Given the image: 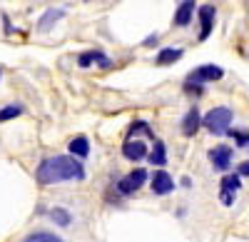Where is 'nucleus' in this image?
Wrapping results in <instances>:
<instances>
[{"mask_svg":"<svg viewBox=\"0 0 249 242\" xmlns=\"http://www.w3.org/2000/svg\"><path fill=\"white\" fill-rule=\"evenodd\" d=\"M35 177L40 185H57V183H75V180H85V168L77 157L72 155H55L45 157L37 165Z\"/></svg>","mask_w":249,"mask_h":242,"instance_id":"obj_1","label":"nucleus"},{"mask_svg":"<svg viewBox=\"0 0 249 242\" xmlns=\"http://www.w3.org/2000/svg\"><path fill=\"white\" fill-rule=\"evenodd\" d=\"M232 117L234 115H232L230 108H212L202 117V125L214 135H227L230 132V125H232Z\"/></svg>","mask_w":249,"mask_h":242,"instance_id":"obj_2","label":"nucleus"},{"mask_svg":"<svg viewBox=\"0 0 249 242\" xmlns=\"http://www.w3.org/2000/svg\"><path fill=\"white\" fill-rule=\"evenodd\" d=\"M222 75H224V70L217 68V65H199V68L190 70V75H187V88L212 83V80H219Z\"/></svg>","mask_w":249,"mask_h":242,"instance_id":"obj_3","label":"nucleus"},{"mask_svg":"<svg viewBox=\"0 0 249 242\" xmlns=\"http://www.w3.org/2000/svg\"><path fill=\"white\" fill-rule=\"evenodd\" d=\"M147 170H142V168H137V170H132L127 177H122L120 183H117V190L122 192V195H132V192H137L144 183H147Z\"/></svg>","mask_w":249,"mask_h":242,"instance_id":"obj_4","label":"nucleus"},{"mask_svg":"<svg viewBox=\"0 0 249 242\" xmlns=\"http://www.w3.org/2000/svg\"><path fill=\"white\" fill-rule=\"evenodd\" d=\"M210 163L214 170H230L232 168V148H227V145H217L210 150Z\"/></svg>","mask_w":249,"mask_h":242,"instance_id":"obj_5","label":"nucleus"},{"mask_svg":"<svg viewBox=\"0 0 249 242\" xmlns=\"http://www.w3.org/2000/svg\"><path fill=\"white\" fill-rule=\"evenodd\" d=\"M100 65V68H110L112 65V60L105 55V53H100V50H88V53H82L77 57V65L80 68H90V65Z\"/></svg>","mask_w":249,"mask_h":242,"instance_id":"obj_6","label":"nucleus"},{"mask_svg":"<svg viewBox=\"0 0 249 242\" xmlns=\"http://www.w3.org/2000/svg\"><path fill=\"white\" fill-rule=\"evenodd\" d=\"M122 155L130 160V163H140V160L147 157V145L142 143V140H127V143L122 145Z\"/></svg>","mask_w":249,"mask_h":242,"instance_id":"obj_7","label":"nucleus"},{"mask_svg":"<svg viewBox=\"0 0 249 242\" xmlns=\"http://www.w3.org/2000/svg\"><path fill=\"white\" fill-rule=\"evenodd\" d=\"M172 190H175L172 175H167L164 170H157V172L152 175V192H155V195H170Z\"/></svg>","mask_w":249,"mask_h":242,"instance_id":"obj_8","label":"nucleus"},{"mask_svg":"<svg viewBox=\"0 0 249 242\" xmlns=\"http://www.w3.org/2000/svg\"><path fill=\"white\" fill-rule=\"evenodd\" d=\"M214 15H217V10H214V5H212V3L199 8V25H202L199 40H207V37H210V33H212V25H214Z\"/></svg>","mask_w":249,"mask_h":242,"instance_id":"obj_9","label":"nucleus"},{"mask_svg":"<svg viewBox=\"0 0 249 242\" xmlns=\"http://www.w3.org/2000/svg\"><path fill=\"white\" fill-rule=\"evenodd\" d=\"M195 0H182V5L175 10V25L177 28H187L195 18Z\"/></svg>","mask_w":249,"mask_h":242,"instance_id":"obj_10","label":"nucleus"},{"mask_svg":"<svg viewBox=\"0 0 249 242\" xmlns=\"http://www.w3.org/2000/svg\"><path fill=\"white\" fill-rule=\"evenodd\" d=\"M199 125H202V115H199V110H197V105H195V108L187 110V115L182 117V132H184L187 137H192V135L199 130Z\"/></svg>","mask_w":249,"mask_h":242,"instance_id":"obj_11","label":"nucleus"},{"mask_svg":"<svg viewBox=\"0 0 249 242\" xmlns=\"http://www.w3.org/2000/svg\"><path fill=\"white\" fill-rule=\"evenodd\" d=\"M60 18H65V10H55V8H50L43 18L37 20V30H40V33H48V30L57 23Z\"/></svg>","mask_w":249,"mask_h":242,"instance_id":"obj_12","label":"nucleus"},{"mask_svg":"<svg viewBox=\"0 0 249 242\" xmlns=\"http://www.w3.org/2000/svg\"><path fill=\"white\" fill-rule=\"evenodd\" d=\"M68 148H70V155H72V157H88V155H90V143H88L85 135L72 137Z\"/></svg>","mask_w":249,"mask_h":242,"instance_id":"obj_13","label":"nucleus"},{"mask_svg":"<svg viewBox=\"0 0 249 242\" xmlns=\"http://www.w3.org/2000/svg\"><path fill=\"white\" fill-rule=\"evenodd\" d=\"M147 160H150L152 165H157V168L167 165V148H164L162 140H155V148H152V152H150Z\"/></svg>","mask_w":249,"mask_h":242,"instance_id":"obj_14","label":"nucleus"},{"mask_svg":"<svg viewBox=\"0 0 249 242\" xmlns=\"http://www.w3.org/2000/svg\"><path fill=\"white\" fill-rule=\"evenodd\" d=\"M182 55H184V53H182L179 48H164V50L157 53V60H155V63H157V65H172V63H177Z\"/></svg>","mask_w":249,"mask_h":242,"instance_id":"obj_15","label":"nucleus"},{"mask_svg":"<svg viewBox=\"0 0 249 242\" xmlns=\"http://www.w3.org/2000/svg\"><path fill=\"white\" fill-rule=\"evenodd\" d=\"M23 242H65L62 237H57L55 232H48V230H37V232H30Z\"/></svg>","mask_w":249,"mask_h":242,"instance_id":"obj_16","label":"nucleus"},{"mask_svg":"<svg viewBox=\"0 0 249 242\" xmlns=\"http://www.w3.org/2000/svg\"><path fill=\"white\" fill-rule=\"evenodd\" d=\"M50 217L55 220V223H57L60 227H70V223H72V215H70L68 210H62V207L50 210Z\"/></svg>","mask_w":249,"mask_h":242,"instance_id":"obj_17","label":"nucleus"},{"mask_svg":"<svg viewBox=\"0 0 249 242\" xmlns=\"http://www.w3.org/2000/svg\"><path fill=\"white\" fill-rule=\"evenodd\" d=\"M137 135H147V137L155 140V132L150 130V125L144 123V120H137V123H132V128H130V140H132V137L137 140Z\"/></svg>","mask_w":249,"mask_h":242,"instance_id":"obj_18","label":"nucleus"},{"mask_svg":"<svg viewBox=\"0 0 249 242\" xmlns=\"http://www.w3.org/2000/svg\"><path fill=\"white\" fill-rule=\"evenodd\" d=\"M242 187V180H239V175H227V177H222V190L224 192H237Z\"/></svg>","mask_w":249,"mask_h":242,"instance_id":"obj_19","label":"nucleus"},{"mask_svg":"<svg viewBox=\"0 0 249 242\" xmlns=\"http://www.w3.org/2000/svg\"><path fill=\"white\" fill-rule=\"evenodd\" d=\"M20 112H23V105H18V103H13V105L3 108V110H0V123H5V120H13V117H18Z\"/></svg>","mask_w":249,"mask_h":242,"instance_id":"obj_20","label":"nucleus"},{"mask_svg":"<svg viewBox=\"0 0 249 242\" xmlns=\"http://www.w3.org/2000/svg\"><path fill=\"white\" fill-rule=\"evenodd\" d=\"M230 135L237 140L239 148H249V132L247 130H230Z\"/></svg>","mask_w":249,"mask_h":242,"instance_id":"obj_21","label":"nucleus"},{"mask_svg":"<svg viewBox=\"0 0 249 242\" xmlns=\"http://www.w3.org/2000/svg\"><path fill=\"white\" fill-rule=\"evenodd\" d=\"M219 197H222V205H227V207H230V205L234 203V195H232V192H224V190H222V192H219Z\"/></svg>","mask_w":249,"mask_h":242,"instance_id":"obj_22","label":"nucleus"},{"mask_svg":"<svg viewBox=\"0 0 249 242\" xmlns=\"http://www.w3.org/2000/svg\"><path fill=\"white\" fill-rule=\"evenodd\" d=\"M144 48H155L157 45V33L155 35H150V37H144V43H142Z\"/></svg>","mask_w":249,"mask_h":242,"instance_id":"obj_23","label":"nucleus"},{"mask_svg":"<svg viewBox=\"0 0 249 242\" xmlns=\"http://www.w3.org/2000/svg\"><path fill=\"white\" fill-rule=\"evenodd\" d=\"M239 175H249V160L239 165Z\"/></svg>","mask_w":249,"mask_h":242,"instance_id":"obj_24","label":"nucleus"}]
</instances>
